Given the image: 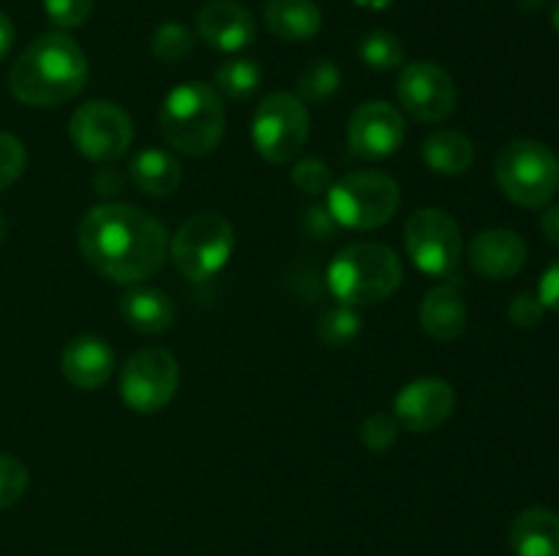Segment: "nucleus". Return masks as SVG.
Returning <instances> with one entry per match:
<instances>
[{"label": "nucleus", "instance_id": "nucleus-1", "mask_svg": "<svg viewBox=\"0 0 559 556\" xmlns=\"http://www.w3.org/2000/svg\"><path fill=\"white\" fill-rule=\"evenodd\" d=\"M82 256L98 276L140 283L156 276L169 256V234L145 210L118 202L91 207L76 229Z\"/></svg>", "mask_w": 559, "mask_h": 556}, {"label": "nucleus", "instance_id": "nucleus-2", "mask_svg": "<svg viewBox=\"0 0 559 556\" xmlns=\"http://www.w3.org/2000/svg\"><path fill=\"white\" fill-rule=\"evenodd\" d=\"M87 58L80 44L63 31H52L27 44L9 74L11 96L25 107H60L82 93Z\"/></svg>", "mask_w": 559, "mask_h": 556}, {"label": "nucleus", "instance_id": "nucleus-3", "mask_svg": "<svg viewBox=\"0 0 559 556\" xmlns=\"http://www.w3.org/2000/svg\"><path fill=\"white\" fill-rule=\"evenodd\" d=\"M404 281V265L393 249L374 240L349 243L328 267V287L342 305H377Z\"/></svg>", "mask_w": 559, "mask_h": 556}, {"label": "nucleus", "instance_id": "nucleus-4", "mask_svg": "<svg viewBox=\"0 0 559 556\" xmlns=\"http://www.w3.org/2000/svg\"><path fill=\"white\" fill-rule=\"evenodd\" d=\"M158 125L169 147L183 156H211L224 136V104L207 82H183L164 98Z\"/></svg>", "mask_w": 559, "mask_h": 556}, {"label": "nucleus", "instance_id": "nucleus-5", "mask_svg": "<svg viewBox=\"0 0 559 556\" xmlns=\"http://www.w3.org/2000/svg\"><path fill=\"white\" fill-rule=\"evenodd\" d=\"M495 180L522 207H546L559 191V158L538 140H513L497 153Z\"/></svg>", "mask_w": 559, "mask_h": 556}, {"label": "nucleus", "instance_id": "nucleus-6", "mask_svg": "<svg viewBox=\"0 0 559 556\" xmlns=\"http://www.w3.org/2000/svg\"><path fill=\"white\" fill-rule=\"evenodd\" d=\"M328 213L344 229H380L396 216L402 205V189L391 174L380 169H358L333 180L328 191Z\"/></svg>", "mask_w": 559, "mask_h": 556}, {"label": "nucleus", "instance_id": "nucleus-7", "mask_svg": "<svg viewBox=\"0 0 559 556\" xmlns=\"http://www.w3.org/2000/svg\"><path fill=\"white\" fill-rule=\"evenodd\" d=\"M235 249V229L222 213L202 210L186 218L169 240V256L189 281H207L229 262Z\"/></svg>", "mask_w": 559, "mask_h": 556}, {"label": "nucleus", "instance_id": "nucleus-8", "mask_svg": "<svg viewBox=\"0 0 559 556\" xmlns=\"http://www.w3.org/2000/svg\"><path fill=\"white\" fill-rule=\"evenodd\" d=\"M311 118L295 93H271L257 107L251 120V142L271 164H293L309 142Z\"/></svg>", "mask_w": 559, "mask_h": 556}, {"label": "nucleus", "instance_id": "nucleus-9", "mask_svg": "<svg viewBox=\"0 0 559 556\" xmlns=\"http://www.w3.org/2000/svg\"><path fill=\"white\" fill-rule=\"evenodd\" d=\"M404 249L426 276H451L462 259V229L456 218L440 207H420L407 218L404 227Z\"/></svg>", "mask_w": 559, "mask_h": 556}, {"label": "nucleus", "instance_id": "nucleus-10", "mask_svg": "<svg viewBox=\"0 0 559 556\" xmlns=\"http://www.w3.org/2000/svg\"><path fill=\"white\" fill-rule=\"evenodd\" d=\"M180 385L178 360L169 349L145 347L126 360L120 371V398L140 414H153L167 407Z\"/></svg>", "mask_w": 559, "mask_h": 556}, {"label": "nucleus", "instance_id": "nucleus-11", "mask_svg": "<svg viewBox=\"0 0 559 556\" xmlns=\"http://www.w3.org/2000/svg\"><path fill=\"white\" fill-rule=\"evenodd\" d=\"M69 136L82 156L98 164H109L131 147L134 123H131L129 112L115 101H87L71 114Z\"/></svg>", "mask_w": 559, "mask_h": 556}, {"label": "nucleus", "instance_id": "nucleus-12", "mask_svg": "<svg viewBox=\"0 0 559 556\" xmlns=\"http://www.w3.org/2000/svg\"><path fill=\"white\" fill-rule=\"evenodd\" d=\"M396 96L404 112L418 123H445L456 112L459 90L453 76L431 60L404 65L396 82Z\"/></svg>", "mask_w": 559, "mask_h": 556}, {"label": "nucleus", "instance_id": "nucleus-13", "mask_svg": "<svg viewBox=\"0 0 559 556\" xmlns=\"http://www.w3.org/2000/svg\"><path fill=\"white\" fill-rule=\"evenodd\" d=\"M404 114L388 101H366L353 112L347 125V145L355 158H388L404 145Z\"/></svg>", "mask_w": 559, "mask_h": 556}, {"label": "nucleus", "instance_id": "nucleus-14", "mask_svg": "<svg viewBox=\"0 0 559 556\" xmlns=\"http://www.w3.org/2000/svg\"><path fill=\"white\" fill-rule=\"evenodd\" d=\"M393 409L402 428H409L413 434H431L451 420L456 409V390L440 376H420L399 390Z\"/></svg>", "mask_w": 559, "mask_h": 556}, {"label": "nucleus", "instance_id": "nucleus-15", "mask_svg": "<svg viewBox=\"0 0 559 556\" xmlns=\"http://www.w3.org/2000/svg\"><path fill=\"white\" fill-rule=\"evenodd\" d=\"M467 259L484 278L506 281L527 265V243L511 229H484L469 240Z\"/></svg>", "mask_w": 559, "mask_h": 556}, {"label": "nucleus", "instance_id": "nucleus-16", "mask_svg": "<svg viewBox=\"0 0 559 556\" xmlns=\"http://www.w3.org/2000/svg\"><path fill=\"white\" fill-rule=\"evenodd\" d=\"M197 33L218 52H240L257 36L254 16L235 0H211L197 14Z\"/></svg>", "mask_w": 559, "mask_h": 556}, {"label": "nucleus", "instance_id": "nucleus-17", "mask_svg": "<svg viewBox=\"0 0 559 556\" xmlns=\"http://www.w3.org/2000/svg\"><path fill=\"white\" fill-rule=\"evenodd\" d=\"M115 368V352L104 338L76 336L60 354V371L80 390H98L107 385Z\"/></svg>", "mask_w": 559, "mask_h": 556}, {"label": "nucleus", "instance_id": "nucleus-18", "mask_svg": "<svg viewBox=\"0 0 559 556\" xmlns=\"http://www.w3.org/2000/svg\"><path fill=\"white\" fill-rule=\"evenodd\" d=\"M469 311L464 294L451 283L429 289L420 303V325L435 341H456L467 330Z\"/></svg>", "mask_w": 559, "mask_h": 556}, {"label": "nucleus", "instance_id": "nucleus-19", "mask_svg": "<svg viewBox=\"0 0 559 556\" xmlns=\"http://www.w3.org/2000/svg\"><path fill=\"white\" fill-rule=\"evenodd\" d=\"M516 556H559V516L546 507H527L511 523Z\"/></svg>", "mask_w": 559, "mask_h": 556}, {"label": "nucleus", "instance_id": "nucleus-20", "mask_svg": "<svg viewBox=\"0 0 559 556\" xmlns=\"http://www.w3.org/2000/svg\"><path fill=\"white\" fill-rule=\"evenodd\" d=\"M262 16L267 31L289 44L309 41L322 27V14L314 0H267Z\"/></svg>", "mask_w": 559, "mask_h": 556}, {"label": "nucleus", "instance_id": "nucleus-21", "mask_svg": "<svg viewBox=\"0 0 559 556\" xmlns=\"http://www.w3.org/2000/svg\"><path fill=\"white\" fill-rule=\"evenodd\" d=\"M424 164L442 178H459L467 172L475 161V147L469 136L453 129H437L420 145Z\"/></svg>", "mask_w": 559, "mask_h": 556}, {"label": "nucleus", "instance_id": "nucleus-22", "mask_svg": "<svg viewBox=\"0 0 559 556\" xmlns=\"http://www.w3.org/2000/svg\"><path fill=\"white\" fill-rule=\"evenodd\" d=\"M129 180L142 194L169 196L178 191L180 180H183V169H180L178 158L169 156V153L158 150V147H145V150L131 158Z\"/></svg>", "mask_w": 559, "mask_h": 556}, {"label": "nucleus", "instance_id": "nucleus-23", "mask_svg": "<svg viewBox=\"0 0 559 556\" xmlns=\"http://www.w3.org/2000/svg\"><path fill=\"white\" fill-rule=\"evenodd\" d=\"M120 314L134 327L136 333L156 336L173 327L175 322V303L153 287H136L120 298Z\"/></svg>", "mask_w": 559, "mask_h": 556}, {"label": "nucleus", "instance_id": "nucleus-24", "mask_svg": "<svg viewBox=\"0 0 559 556\" xmlns=\"http://www.w3.org/2000/svg\"><path fill=\"white\" fill-rule=\"evenodd\" d=\"M216 90L233 101H249L262 85V69L251 58H229L216 69Z\"/></svg>", "mask_w": 559, "mask_h": 556}, {"label": "nucleus", "instance_id": "nucleus-25", "mask_svg": "<svg viewBox=\"0 0 559 556\" xmlns=\"http://www.w3.org/2000/svg\"><path fill=\"white\" fill-rule=\"evenodd\" d=\"M342 85V71L331 58H314L298 76V93L304 104H322Z\"/></svg>", "mask_w": 559, "mask_h": 556}, {"label": "nucleus", "instance_id": "nucleus-26", "mask_svg": "<svg viewBox=\"0 0 559 556\" xmlns=\"http://www.w3.org/2000/svg\"><path fill=\"white\" fill-rule=\"evenodd\" d=\"M317 336L325 347H349L360 336V316L353 305H333L317 322Z\"/></svg>", "mask_w": 559, "mask_h": 556}, {"label": "nucleus", "instance_id": "nucleus-27", "mask_svg": "<svg viewBox=\"0 0 559 556\" xmlns=\"http://www.w3.org/2000/svg\"><path fill=\"white\" fill-rule=\"evenodd\" d=\"M364 65L374 71H393L404 65V47L391 31H369L358 47Z\"/></svg>", "mask_w": 559, "mask_h": 556}, {"label": "nucleus", "instance_id": "nucleus-28", "mask_svg": "<svg viewBox=\"0 0 559 556\" xmlns=\"http://www.w3.org/2000/svg\"><path fill=\"white\" fill-rule=\"evenodd\" d=\"M191 49H194V36L183 22H164L151 38V52L162 63H180L189 58Z\"/></svg>", "mask_w": 559, "mask_h": 556}, {"label": "nucleus", "instance_id": "nucleus-29", "mask_svg": "<svg viewBox=\"0 0 559 556\" xmlns=\"http://www.w3.org/2000/svg\"><path fill=\"white\" fill-rule=\"evenodd\" d=\"M293 185L306 196H322L331 191L333 172L320 158H300L293 167Z\"/></svg>", "mask_w": 559, "mask_h": 556}, {"label": "nucleus", "instance_id": "nucleus-30", "mask_svg": "<svg viewBox=\"0 0 559 556\" xmlns=\"http://www.w3.org/2000/svg\"><path fill=\"white\" fill-rule=\"evenodd\" d=\"M27 483H31V474H27L25 463L0 452V510L16 505L25 496Z\"/></svg>", "mask_w": 559, "mask_h": 556}, {"label": "nucleus", "instance_id": "nucleus-31", "mask_svg": "<svg viewBox=\"0 0 559 556\" xmlns=\"http://www.w3.org/2000/svg\"><path fill=\"white\" fill-rule=\"evenodd\" d=\"M399 431H402V425H399L396 418H391L385 412H377L371 418H366L364 425H360V442L371 452H385L399 442Z\"/></svg>", "mask_w": 559, "mask_h": 556}, {"label": "nucleus", "instance_id": "nucleus-32", "mask_svg": "<svg viewBox=\"0 0 559 556\" xmlns=\"http://www.w3.org/2000/svg\"><path fill=\"white\" fill-rule=\"evenodd\" d=\"M27 167L25 145L14 134L0 131V191L14 185Z\"/></svg>", "mask_w": 559, "mask_h": 556}, {"label": "nucleus", "instance_id": "nucleus-33", "mask_svg": "<svg viewBox=\"0 0 559 556\" xmlns=\"http://www.w3.org/2000/svg\"><path fill=\"white\" fill-rule=\"evenodd\" d=\"M96 0H44V11L60 31L85 25Z\"/></svg>", "mask_w": 559, "mask_h": 556}, {"label": "nucleus", "instance_id": "nucleus-34", "mask_svg": "<svg viewBox=\"0 0 559 556\" xmlns=\"http://www.w3.org/2000/svg\"><path fill=\"white\" fill-rule=\"evenodd\" d=\"M546 309L544 303L538 300V294L522 292L511 300L508 305V319L513 322L516 327H535L540 319H544Z\"/></svg>", "mask_w": 559, "mask_h": 556}, {"label": "nucleus", "instance_id": "nucleus-35", "mask_svg": "<svg viewBox=\"0 0 559 556\" xmlns=\"http://www.w3.org/2000/svg\"><path fill=\"white\" fill-rule=\"evenodd\" d=\"M304 229L311 234V238L328 240V238H333V232L338 229V223H336V218L328 213V207H309L304 216Z\"/></svg>", "mask_w": 559, "mask_h": 556}, {"label": "nucleus", "instance_id": "nucleus-36", "mask_svg": "<svg viewBox=\"0 0 559 556\" xmlns=\"http://www.w3.org/2000/svg\"><path fill=\"white\" fill-rule=\"evenodd\" d=\"M538 300L544 309H551L559 314V259L551 262L538 281Z\"/></svg>", "mask_w": 559, "mask_h": 556}, {"label": "nucleus", "instance_id": "nucleus-37", "mask_svg": "<svg viewBox=\"0 0 559 556\" xmlns=\"http://www.w3.org/2000/svg\"><path fill=\"white\" fill-rule=\"evenodd\" d=\"M540 229L551 245H559V205L546 207V213L540 216Z\"/></svg>", "mask_w": 559, "mask_h": 556}, {"label": "nucleus", "instance_id": "nucleus-38", "mask_svg": "<svg viewBox=\"0 0 559 556\" xmlns=\"http://www.w3.org/2000/svg\"><path fill=\"white\" fill-rule=\"evenodd\" d=\"M11 47H14V25H11L9 16L0 11V60H5Z\"/></svg>", "mask_w": 559, "mask_h": 556}, {"label": "nucleus", "instance_id": "nucleus-39", "mask_svg": "<svg viewBox=\"0 0 559 556\" xmlns=\"http://www.w3.org/2000/svg\"><path fill=\"white\" fill-rule=\"evenodd\" d=\"M353 3L358 5V9H366V11H385V9H391L393 0H353Z\"/></svg>", "mask_w": 559, "mask_h": 556}, {"label": "nucleus", "instance_id": "nucleus-40", "mask_svg": "<svg viewBox=\"0 0 559 556\" xmlns=\"http://www.w3.org/2000/svg\"><path fill=\"white\" fill-rule=\"evenodd\" d=\"M516 3H519V9H524V11H538V9H544L546 0H516Z\"/></svg>", "mask_w": 559, "mask_h": 556}, {"label": "nucleus", "instance_id": "nucleus-41", "mask_svg": "<svg viewBox=\"0 0 559 556\" xmlns=\"http://www.w3.org/2000/svg\"><path fill=\"white\" fill-rule=\"evenodd\" d=\"M5 234H9V223H5L3 213H0V243H3V240H5Z\"/></svg>", "mask_w": 559, "mask_h": 556}, {"label": "nucleus", "instance_id": "nucleus-42", "mask_svg": "<svg viewBox=\"0 0 559 556\" xmlns=\"http://www.w3.org/2000/svg\"><path fill=\"white\" fill-rule=\"evenodd\" d=\"M551 22H555V27H557V33H559V0L555 3V11H551Z\"/></svg>", "mask_w": 559, "mask_h": 556}]
</instances>
